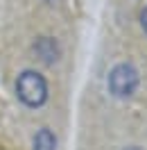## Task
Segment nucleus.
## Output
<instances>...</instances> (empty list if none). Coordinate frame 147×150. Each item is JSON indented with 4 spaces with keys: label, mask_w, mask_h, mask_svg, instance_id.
<instances>
[{
    "label": "nucleus",
    "mask_w": 147,
    "mask_h": 150,
    "mask_svg": "<svg viewBox=\"0 0 147 150\" xmlns=\"http://www.w3.org/2000/svg\"><path fill=\"white\" fill-rule=\"evenodd\" d=\"M16 98L29 109L43 107L50 98V84H48L46 75L34 68L20 71L16 77Z\"/></svg>",
    "instance_id": "f257e3e1"
},
{
    "label": "nucleus",
    "mask_w": 147,
    "mask_h": 150,
    "mask_svg": "<svg viewBox=\"0 0 147 150\" xmlns=\"http://www.w3.org/2000/svg\"><path fill=\"white\" fill-rule=\"evenodd\" d=\"M138 86H140V73L131 62H118L116 66H111L106 75V89L113 98L127 100L138 91Z\"/></svg>",
    "instance_id": "f03ea898"
},
{
    "label": "nucleus",
    "mask_w": 147,
    "mask_h": 150,
    "mask_svg": "<svg viewBox=\"0 0 147 150\" xmlns=\"http://www.w3.org/2000/svg\"><path fill=\"white\" fill-rule=\"evenodd\" d=\"M32 52L36 57L38 64L43 66H55L61 62V57H64V48L59 43V39L57 37H50V34H41V37L34 39V43H32Z\"/></svg>",
    "instance_id": "7ed1b4c3"
},
{
    "label": "nucleus",
    "mask_w": 147,
    "mask_h": 150,
    "mask_svg": "<svg viewBox=\"0 0 147 150\" xmlns=\"http://www.w3.org/2000/svg\"><path fill=\"white\" fill-rule=\"evenodd\" d=\"M59 141H57V134L50 127H41L36 130L34 139H32V150H57Z\"/></svg>",
    "instance_id": "20e7f679"
},
{
    "label": "nucleus",
    "mask_w": 147,
    "mask_h": 150,
    "mask_svg": "<svg viewBox=\"0 0 147 150\" xmlns=\"http://www.w3.org/2000/svg\"><path fill=\"white\" fill-rule=\"evenodd\" d=\"M138 18H140V28H143V32L147 34V5L140 9V16H138Z\"/></svg>",
    "instance_id": "39448f33"
},
{
    "label": "nucleus",
    "mask_w": 147,
    "mask_h": 150,
    "mask_svg": "<svg viewBox=\"0 0 147 150\" xmlns=\"http://www.w3.org/2000/svg\"><path fill=\"white\" fill-rule=\"evenodd\" d=\"M125 150H143L140 146H129V148H125Z\"/></svg>",
    "instance_id": "423d86ee"
},
{
    "label": "nucleus",
    "mask_w": 147,
    "mask_h": 150,
    "mask_svg": "<svg viewBox=\"0 0 147 150\" xmlns=\"http://www.w3.org/2000/svg\"><path fill=\"white\" fill-rule=\"evenodd\" d=\"M43 2H46V5H57L59 0H43Z\"/></svg>",
    "instance_id": "0eeeda50"
}]
</instances>
